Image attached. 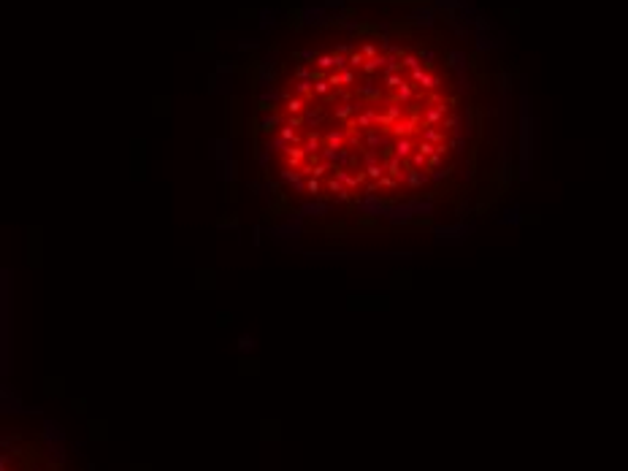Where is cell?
<instances>
[{"label": "cell", "mask_w": 628, "mask_h": 471, "mask_svg": "<svg viewBox=\"0 0 628 471\" xmlns=\"http://www.w3.org/2000/svg\"><path fill=\"white\" fill-rule=\"evenodd\" d=\"M366 174H369L371 182H379L387 174V168H385V163H371V165H366Z\"/></svg>", "instance_id": "obj_8"}, {"label": "cell", "mask_w": 628, "mask_h": 471, "mask_svg": "<svg viewBox=\"0 0 628 471\" xmlns=\"http://www.w3.org/2000/svg\"><path fill=\"white\" fill-rule=\"evenodd\" d=\"M306 106H309V101H303V98H298V95H290L287 101L282 103V111L287 117H292V114H306Z\"/></svg>", "instance_id": "obj_3"}, {"label": "cell", "mask_w": 628, "mask_h": 471, "mask_svg": "<svg viewBox=\"0 0 628 471\" xmlns=\"http://www.w3.org/2000/svg\"><path fill=\"white\" fill-rule=\"evenodd\" d=\"M295 76H298V82H300V79H311V71L306 68V65H300V68L295 71Z\"/></svg>", "instance_id": "obj_20"}, {"label": "cell", "mask_w": 628, "mask_h": 471, "mask_svg": "<svg viewBox=\"0 0 628 471\" xmlns=\"http://www.w3.org/2000/svg\"><path fill=\"white\" fill-rule=\"evenodd\" d=\"M306 192H309V195H314V198H317V195H320V192H323V182H320V179H317V176H309V179H306Z\"/></svg>", "instance_id": "obj_12"}, {"label": "cell", "mask_w": 628, "mask_h": 471, "mask_svg": "<svg viewBox=\"0 0 628 471\" xmlns=\"http://www.w3.org/2000/svg\"><path fill=\"white\" fill-rule=\"evenodd\" d=\"M331 90H333V87H331L328 82H314V95H328Z\"/></svg>", "instance_id": "obj_19"}, {"label": "cell", "mask_w": 628, "mask_h": 471, "mask_svg": "<svg viewBox=\"0 0 628 471\" xmlns=\"http://www.w3.org/2000/svg\"><path fill=\"white\" fill-rule=\"evenodd\" d=\"M282 155H284V165H287V168H292V171H298L300 165L309 160V152H306L303 147H284Z\"/></svg>", "instance_id": "obj_1"}, {"label": "cell", "mask_w": 628, "mask_h": 471, "mask_svg": "<svg viewBox=\"0 0 628 471\" xmlns=\"http://www.w3.org/2000/svg\"><path fill=\"white\" fill-rule=\"evenodd\" d=\"M314 65L323 68V71H333V68H336V52H331V55H317Z\"/></svg>", "instance_id": "obj_7"}, {"label": "cell", "mask_w": 628, "mask_h": 471, "mask_svg": "<svg viewBox=\"0 0 628 471\" xmlns=\"http://www.w3.org/2000/svg\"><path fill=\"white\" fill-rule=\"evenodd\" d=\"M360 52L366 55V60H371V57H377L379 55V49H377V44H371V41H366V44H360Z\"/></svg>", "instance_id": "obj_15"}, {"label": "cell", "mask_w": 628, "mask_h": 471, "mask_svg": "<svg viewBox=\"0 0 628 471\" xmlns=\"http://www.w3.org/2000/svg\"><path fill=\"white\" fill-rule=\"evenodd\" d=\"M344 138H347V133L344 130H333V133H325L323 136V144L325 147H331V149H344Z\"/></svg>", "instance_id": "obj_6"}, {"label": "cell", "mask_w": 628, "mask_h": 471, "mask_svg": "<svg viewBox=\"0 0 628 471\" xmlns=\"http://www.w3.org/2000/svg\"><path fill=\"white\" fill-rule=\"evenodd\" d=\"M355 79H358V71H352V68L342 71V82H344V87H352V84H355Z\"/></svg>", "instance_id": "obj_17"}, {"label": "cell", "mask_w": 628, "mask_h": 471, "mask_svg": "<svg viewBox=\"0 0 628 471\" xmlns=\"http://www.w3.org/2000/svg\"><path fill=\"white\" fill-rule=\"evenodd\" d=\"M287 125L298 130L300 125H306V114H292V117H287Z\"/></svg>", "instance_id": "obj_18"}, {"label": "cell", "mask_w": 628, "mask_h": 471, "mask_svg": "<svg viewBox=\"0 0 628 471\" xmlns=\"http://www.w3.org/2000/svg\"><path fill=\"white\" fill-rule=\"evenodd\" d=\"M300 147H303L306 152H309V155H311V152H323V147H325V144H323V133H317V130H309V133H306V138H303V144H300Z\"/></svg>", "instance_id": "obj_4"}, {"label": "cell", "mask_w": 628, "mask_h": 471, "mask_svg": "<svg viewBox=\"0 0 628 471\" xmlns=\"http://www.w3.org/2000/svg\"><path fill=\"white\" fill-rule=\"evenodd\" d=\"M300 176H303V174H300V171L295 174L292 168H284V171H282V179H287V182H292V184H298V187H306V184H303V179H300Z\"/></svg>", "instance_id": "obj_13"}, {"label": "cell", "mask_w": 628, "mask_h": 471, "mask_svg": "<svg viewBox=\"0 0 628 471\" xmlns=\"http://www.w3.org/2000/svg\"><path fill=\"white\" fill-rule=\"evenodd\" d=\"M382 82H385L387 90H396V87H401V84L406 82V76H404V74H385Z\"/></svg>", "instance_id": "obj_10"}, {"label": "cell", "mask_w": 628, "mask_h": 471, "mask_svg": "<svg viewBox=\"0 0 628 471\" xmlns=\"http://www.w3.org/2000/svg\"><path fill=\"white\" fill-rule=\"evenodd\" d=\"M325 190H328V192H333V195H336V198H339V192H344L347 187H344V184H342V182H339V179H336V176H331V179H328V182H325Z\"/></svg>", "instance_id": "obj_14"}, {"label": "cell", "mask_w": 628, "mask_h": 471, "mask_svg": "<svg viewBox=\"0 0 628 471\" xmlns=\"http://www.w3.org/2000/svg\"><path fill=\"white\" fill-rule=\"evenodd\" d=\"M393 147H396V157L409 163L412 155L417 152V138H398V141H393Z\"/></svg>", "instance_id": "obj_2"}, {"label": "cell", "mask_w": 628, "mask_h": 471, "mask_svg": "<svg viewBox=\"0 0 628 471\" xmlns=\"http://www.w3.org/2000/svg\"><path fill=\"white\" fill-rule=\"evenodd\" d=\"M385 65H387V55H377V57L366 60V65H363V68H360V74L371 76V74H377L379 68H385Z\"/></svg>", "instance_id": "obj_5"}, {"label": "cell", "mask_w": 628, "mask_h": 471, "mask_svg": "<svg viewBox=\"0 0 628 471\" xmlns=\"http://www.w3.org/2000/svg\"><path fill=\"white\" fill-rule=\"evenodd\" d=\"M379 190H393V192H398V190H401V182H398L396 176L385 174L382 179H379Z\"/></svg>", "instance_id": "obj_11"}, {"label": "cell", "mask_w": 628, "mask_h": 471, "mask_svg": "<svg viewBox=\"0 0 628 471\" xmlns=\"http://www.w3.org/2000/svg\"><path fill=\"white\" fill-rule=\"evenodd\" d=\"M347 63H350V68L352 71H360L366 65V55L360 49H355V52H350V55H347Z\"/></svg>", "instance_id": "obj_9"}, {"label": "cell", "mask_w": 628, "mask_h": 471, "mask_svg": "<svg viewBox=\"0 0 628 471\" xmlns=\"http://www.w3.org/2000/svg\"><path fill=\"white\" fill-rule=\"evenodd\" d=\"M328 84L333 90H342L344 87V82H342V71H333V74H328Z\"/></svg>", "instance_id": "obj_16"}]
</instances>
